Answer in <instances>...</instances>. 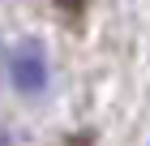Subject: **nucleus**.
<instances>
[{
  "label": "nucleus",
  "instance_id": "f257e3e1",
  "mask_svg": "<svg viewBox=\"0 0 150 146\" xmlns=\"http://www.w3.org/2000/svg\"><path fill=\"white\" fill-rule=\"evenodd\" d=\"M47 47H43V39H22V43L9 52V82L22 95H39V90L47 86Z\"/></svg>",
  "mask_w": 150,
  "mask_h": 146
},
{
  "label": "nucleus",
  "instance_id": "f03ea898",
  "mask_svg": "<svg viewBox=\"0 0 150 146\" xmlns=\"http://www.w3.org/2000/svg\"><path fill=\"white\" fill-rule=\"evenodd\" d=\"M60 9H81V4H90V0H56Z\"/></svg>",
  "mask_w": 150,
  "mask_h": 146
}]
</instances>
